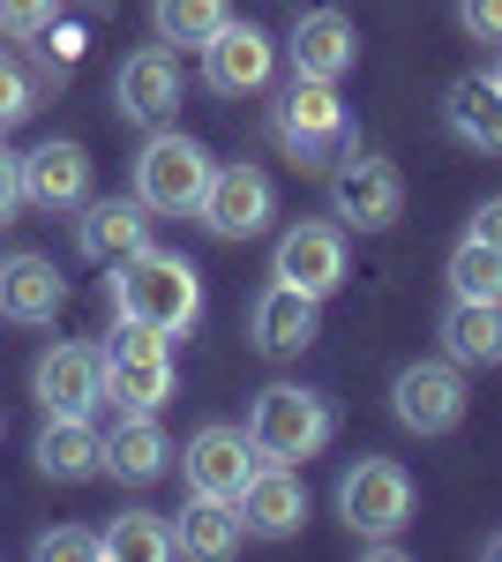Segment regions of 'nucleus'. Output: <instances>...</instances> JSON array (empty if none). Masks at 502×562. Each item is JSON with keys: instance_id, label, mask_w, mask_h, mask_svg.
Here are the masks:
<instances>
[{"instance_id": "obj_1", "label": "nucleus", "mask_w": 502, "mask_h": 562, "mask_svg": "<svg viewBox=\"0 0 502 562\" xmlns=\"http://www.w3.org/2000/svg\"><path fill=\"white\" fill-rule=\"evenodd\" d=\"M105 293H113V323H143V330L180 338L203 315V270L172 248H135L127 262H113Z\"/></svg>"}, {"instance_id": "obj_2", "label": "nucleus", "mask_w": 502, "mask_h": 562, "mask_svg": "<svg viewBox=\"0 0 502 562\" xmlns=\"http://www.w3.org/2000/svg\"><path fill=\"white\" fill-rule=\"evenodd\" d=\"M331 397L323 390H300V383H270L255 390L248 405V442L263 465H300V458H315L323 442H331Z\"/></svg>"}, {"instance_id": "obj_3", "label": "nucleus", "mask_w": 502, "mask_h": 562, "mask_svg": "<svg viewBox=\"0 0 502 562\" xmlns=\"http://www.w3.org/2000/svg\"><path fill=\"white\" fill-rule=\"evenodd\" d=\"M210 188V150L180 128H150V143L135 150V203L150 217H196Z\"/></svg>"}, {"instance_id": "obj_4", "label": "nucleus", "mask_w": 502, "mask_h": 562, "mask_svg": "<svg viewBox=\"0 0 502 562\" xmlns=\"http://www.w3.org/2000/svg\"><path fill=\"white\" fill-rule=\"evenodd\" d=\"M180 383L172 368V338L166 330H143V323H121L113 346H105V397L127 405V413H158Z\"/></svg>"}, {"instance_id": "obj_5", "label": "nucleus", "mask_w": 502, "mask_h": 562, "mask_svg": "<svg viewBox=\"0 0 502 562\" xmlns=\"http://www.w3.org/2000/svg\"><path fill=\"white\" fill-rule=\"evenodd\" d=\"M337 518L353 525V540L405 532V518H413V473L398 458H360L353 473L337 480Z\"/></svg>"}, {"instance_id": "obj_6", "label": "nucleus", "mask_w": 502, "mask_h": 562, "mask_svg": "<svg viewBox=\"0 0 502 562\" xmlns=\"http://www.w3.org/2000/svg\"><path fill=\"white\" fill-rule=\"evenodd\" d=\"M331 211L345 233H390L405 217V180H398L390 158L353 150V158H337V173H331Z\"/></svg>"}, {"instance_id": "obj_7", "label": "nucleus", "mask_w": 502, "mask_h": 562, "mask_svg": "<svg viewBox=\"0 0 502 562\" xmlns=\"http://www.w3.org/2000/svg\"><path fill=\"white\" fill-rule=\"evenodd\" d=\"M390 413H398V428L413 435H450L465 420V368L443 352V360H413V368H398V383H390Z\"/></svg>"}, {"instance_id": "obj_8", "label": "nucleus", "mask_w": 502, "mask_h": 562, "mask_svg": "<svg viewBox=\"0 0 502 562\" xmlns=\"http://www.w3.org/2000/svg\"><path fill=\"white\" fill-rule=\"evenodd\" d=\"M278 135H286V150H293L300 166H323L337 143H345V98H337V83L293 76L286 98H278Z\"/></svg>"}, {"instance_id": "obj_9", "label": "nucleus", "mask_w": 502, "mask_h": 562, "mask_svg": "<svg viewBox=\"0 0 502 562\" xmlns=\"http://www.w3.org/2000/svg\"><path fill=\"white\" fill-rule=\"evenodd\" d=\"M255 442L248 428H225V420H210V428L188 435V450H180V480H188V495H217V503H241V487L255 480Z\"/></svg>"}, {"instance_id": "obj_10", "label": "nucleus", "mask_w": 502, "mask_h": 562, "mask_svg": "<svg viewBox=\"0 0 502 562\" xmlns=\"http://www.w3.org/2000/svg\"><path fill=\"white\" fill-rule=\"evenodd\" d=\"M270 211H278V188H270L263 166H210V188L196 203V217L217 240H255L270 225Z\"/></svg>"}, {"instance_id": "obj_11", "label": "nucleus", "mask_w": 502, "mask_h": 562, "mask_svg": "<svg viewBox=\"0 0 502 562\" xmlns=\"http://www.w3.org/2000/svg\"><path fill=\"white\" fill-rule=\"evenodd\" d=\"M270 278H286V285H300V293L331 301L337 285H345V225L300 217L293 233L278 240V256H270Z\"/></svg>"}, {"instance_id": "obj_12", "label": "nucleus", "mask_w": 502, "mask_h": 562, "mask_svg": "<svg viewBox=\"0 0 502 562\" xmlns=\"http://www.w3.org/2000/svg\"><path fill=\"white\" fill-rule=\"evenodd\" d=\"M278 76V38L263 31V23H225L217 38L203 45V83L217 98H248Z\"/></svg>"}, {"instance_id": "obj_13", "label": "nucleus", "mask_w": 502, "mask_h": 562, "mask_svg": "<svg viewBox=\"0 0 502 562\" xmlns=\"http://www.w3.org/2000/svg\"><path fill=\"white\" fill-rule=\"evenodd\" d=\"M113 105H121L127 121H143V128H166L172 113H180V60H172V45L127 53L121 76H113Z\"/></svg>"}, {"instance_id": "obj_14", "label": "nucleus", "mask_w": 502, "mask_h": 562, "mask_svg": "<svg viewBox=\"0 0 502 562\" xmlns=\"http://www.w3.org/2000/svg\"><path fill=\"white\" fill-rule=\"evenodd\" d=\"M31 390H38V405L45 413H98V397H105V352H90V346H45L38 352V375H31Z\"/></svg>"}, {"instance_id": "obj_15", "label": "nucleus", "mask_w": 502, "mask_h": 562, "mask_svg": "<svg viewBox=\"0 0 502 562\" xmlns=\"http://www.w3.org/2000/svg\"><path fill=\"white\" fill-rule=\"evenodd\" d=\"M248 330H255V346L270 352V360H293V352L315 346V330H323V301L278 278V285H263V293H255Z\"/></svg>"}, {"instance_id": "obj_16", "label": "nucleus", "mask_w": 502, "mask_h": 562, "mask_svg": "<svg viewBox=\"0 0 502 562\" xmlns=\"http://www.w3.org/2000/svg\"><path fill=\"white\" fill-rule=\"evenodd\" d=\"M23 203H38V211H83L90 203V150L83 143H38L31 158H23Z\"/></svg>"}, {"instance_id": "obj_17", "label": "nucleus", "mask_w": 502, "mask_h": 562, "mask_svg": "<svg viewBox=\"0 0 502 562\" xmlns=\"http://www.w3.org/2000/svg\"><path fill=\"white\" fill-rule=\"evenodd\" d=\"M68 307V278L53 256H0V315L8 323H60Z\"/></svg>"}, {"instance_id": "obj_18", "label": "nucleus", "mask_w": 502, "mask_h": 562, "mask_svg": "<svg viewBox=\"0 0 502 562\" xmlns=\"http://www.w3.org/2000/svg\"><path fill=\"white\" fill-rule=\"evenodd\" d=\"M241 525L255 540H293L308 525V487L293 465H255V480L241 487Z\"/></svg>"}, {"instance_id": "obj_19", "label": "nucleus", "mask_w": 502, "mask_h": 562, "mask_svg": "<svg viewBox=\"0 0 502 562\" xmlns=\"http://www.w3.org/2000/svg\"><path fill=\"white\" fill-rule=\"evenodd\" d=\"M76 248H83L90 262H127L135 248H150V211L135 203V195H113V203H83V217H76Z\"/></svg>"}, {"instance_id": "obj_20", "label": "nucleus", "mask_w": 502, "mask_h": 562, "mask_svg": "<svg viewBox=\"0 0 502 562\" xmlns=\"http://www.w3.org/2000/svg\"><path fill=\"white\" fill-rule=\"evenodd\" d=\"M286 53H293V76L337 83V76L360 60V38H353V23H345L337 8H308V15L293 23V38H286Z\"/></svg>"}, {"instance_id": "obj_21", "label": "nucleus", "mask_w": 502, "mask_h": 562, "mask_svg": "<svg viewBox=\"0 0 502 562\" xmlns=\"http://www.w3.org/2000/svg\"><path fill=\"white\" fill-rule=\"evenodd\" d=\"M31 458H38L45 480H90V473H105V435L90 428L83 413H45Z\"/></svg>"}, {"instance_id": "obj_22", "label": "nucleus", "mask_w": 502, "mask_h": 562, "mask_svg": "<svg viewBox=\"0 0 502 562\" xmlns=\"http://www.w3.org/2000/svg\"><path fill=\"white\" fill-rule=\"evenodd\" d=\"M443 121L458 143H472L480 158H502V83L495 76H458L443 98Z\"/></svg>"}, {"instance_id": "obj_23", "label": "nucleus", "mask_w": 502, "mask_h": 562, "mask_svg": "<svg viewBox=\"0 0 502 562\" xmlns=\"http://www.w3.org/2000/svg\"><path fill=\"white\" fill-rule=\"evenodd\" d=\"M172 442L158 428V413H121V428L105 435V473L127 480V487H150V480L166 473Z\"/></svg>"}, {"instance_id": "obj_24", "label": "nucleus", "mask_w": 502, "mask_h": 562, "mask_svg": "<svg viewBox=\"0 0 502 562\" xmlns=\"http://www.w3.org/2000/svg\"><path fill=\"white\" fill-rule=\"evenodd\" d=\"M172 540H180V555L196 562H225L241 540H248V525H241V503H217V495H188V510L172 518Z\"/></svg>"}, {"instance_id": "obj_25", "label": "nucleus", "mask_w": 502, "mask_h": 562, "mask_svg": "<svg viewBox=\"0 0 502 562\" xmlns=\"http://www.w3.org/2000/svg\"><path fill=\"white\" fill-rule=\"evenodd\" d=\"M443 352L458 360V368H488L502 360V301H458L443 307Z\"/></svg>"}, {"instance_id": "obj_26", "label": "nucleus", "mask_w": 502, "mask_h": 562, "mask_svg": "<svg viewBox=\"0 0 502 562\" xmlns=\"http://www.w3.org/2000/svg\"><path fill=\"white\" fill-rule=\"evenodd\" d=\"M180 540H172V518L158 510H121L105 525V562H172Z\"/></svg>"}, {"instance_id": "obj_27", "label": "nucleus", "mask_w": 502, "mask_h": 562, "mask_svg": "<svg viewBox=\"0 0 502 562\" xmlns=\"http://www.w3.org/2000/svg\"><path fill=\"white\" fill-rule=\"evenodd\" d=\"M150 23H158V45H196L203 53L233 23V0H150Z\"/></svg>"}, {"instance_id": "obj_28", "label": "nucleus", "mask_w": 502, "mask_h": 562, "mask_svg": "<svg viewBox=\"0 0 502 562\" xmlns=\"http://www.w3.org/2000/svg\"><path fill=\"white\" fill-rule=\"evenodd\" d=\"M450 293L458 301H502V248L465 233L458 248H450Z\"/></svg>"}, {"instance_id": "obj_29", "label": "nucleus", "mask_w": 502, "mask_h": 562, "mask_svg": "<svg viewBox=\"0 0 502 562\" xmlns=\"http://www.w3.org/2000/svg\"><path fill=\"white\" fill-rule=\"evenodd\" d=\"M38 562H105V532L53 525V532H38Z\"/></svg>"}, {"instance_id": "obj_30", "label": "nucleus", "mask_w": 502, "mask_h": 562, "mask_svg": "<svg viewBox=\"0 0 502 562\" xmlns=\"http://www.w3.org/2000/svg\"><path fill=\"white\" fill-rule=\"evenodd\" d=\"M31 105H38V83L23 76L15 53H0V135L15 128V121H31Z\"/></svg>"}, {"instance_id": "obj_31", "label": "nucleus", "mask_w": 502, "mask_h": 562, "mask_svg": "<svg viewBox=\"0 0 502 562\" xmlns=\"http://www.w3.org/2000/svg\"><path fill=\"white\" fill-rule=\"evenodd\" d=\"M60 0H0V38H38Z\"/></svg>"}, {"instance_id": "obj_32", "label": "nucleus", "mask_w": 502, "mask_h": 562, "mask_svg": "<svg viewBox=\"0 0 502 562\" xmlns=\"http://www.w3.org/2000/svg\"><path fill=\"white\" fill-rule=\"evenodd\" d=\"M458 23H465V38L502 45V0H458Z\"/></svg>"}, {"instance_id": "obj_33", "label": "nucleus", "mask_w": 502, "mask_h": 562, "mask_svg": "<svg viewBox=\"0 0 502 562\" xmlns=\"http://www.w3.org/2000/svg\"><path fill=\"white\" fill-rule=\"evenodd\" d=\"M15 203H23V158H15V150L0 143V225L15 217Z\"/></svg>"}, {"instance_id": "obj_34", "label": "nucleus", "mask_w": 502, "mask_h": 562, "mask_svg": "<svg viewBox=\"0 0 502 562\" xmlns=\"http://www.w3.org/2000/svg\"><path fill=\"white\" fill-rule=\"evenodd\" d=\"M472 240H488V248H502V195H488V203L472 211Z\"/></svg>"}, {"instance_id": "obj_35", "label": "nucleus", "mask_w": 502, "mask_h": 562, "mask_svg": "<svg viewBox=\"0 0 502 562\" xmlns=\"http://www.w3.org/2000/svg\"><path fill=\"white\" fill-rule=\"evenodd\" d=\"M45 31H53V23H45ZM45 45H53V60H60V68H68V60H83V31H76V23H60Z\"/></svg>"}, {"instance_id": "obj_36", "label": "nucleus", "mask_w": 502, "mask_h": 562, "mask_svg": "<svg viewBox=\"0 0 502 562\" xmlns=\"http://www.w3.org/2000/svg\"><path fill=\"white\" fill-rule=\"evenodd\" d=\"M488 555H495V562H502V532H495V540H488Z\"/></svg>"}, {"instance_id": "obj_37", "label": "nucleus", "mask_w": 502, "mask_h": 562, "mask_svg": "<svg viewBox=\"0 0 502 562\" xmlns=\"http://www.w3.org/2000/svg\"><path fill=\"white\" fill-rule=\"evenodd\" d=\"M495 83H502V45H495Z\"/></svg>"}]
</instances>
